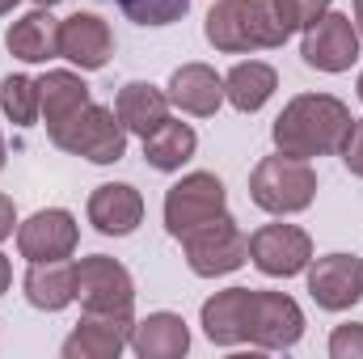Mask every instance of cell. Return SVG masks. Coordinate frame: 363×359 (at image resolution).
<instances>
[{"label":"cell","instance_id":"obj_2","mask_svg":"<svg viewBox=\"0 0 363 359\" xmlns=\"http://www.w3.org/2000/svg\"><path fill=\"white\" fill-rule=\"evenodd\" d=\"M351 123H355V114H351V106L342 97H334V93H300L279 110L271 140L283 157H300V161L334 157V153H342V140H347Z\"/></svg>","mask_w":363,"mask_h":359},{"label":"cell","instance_id":"obj_11","mask_svg":"<svg viewBox=\"0 0 363 359\" xmlns=\"http://www.w3.org/2000/svg\"><path fill=\"white\" fill-rule=\"evenodd\" d=\"M250 263L271 279L304 275L313 263V237L300 224H262L250 237Z\"/></svg>","mask_w":363,"mask_h":359},{"label":"cell","instance_id":"obj_24","mask_svg":"<svg viewBox=\"0 0 363 359\" xmlns=\"http://www.w3.org/2000/svg\"><path fill=\"white\" fill-rule=\"evenodd\" d=\"M194 153H199V136L182 118H165L152 136H144V161L157 174H178Z\"/></svg>","mask_w":363,"mask_h":359},{"label":"cell","instance_id":"obj_26","mask_svg":"<svg viewBox=\"0 0 363 359\" xmlns=\"http://www.w3.org/2000/svg\"><path fill=\"white\" fill-rule=\"evenodd\" d=\"M135 26H174L190 13V0H110Z\"/></svg>","mask_w":363,"mask_h":359},{"label":"cell","instance_id":"obj_1","mask_svg":"<svg viewBox=\"0 0 363 359\" xmlns=\"http://www.w3.org/2000/svg\"><path fill=\"white\" fill-rule=\"evenodd\" d=\"M304 30L296 0H216L203 21V38L224 55L274 51Z\"/></svg>","mask_w":363,"mask_h":359},{"label":"cell","instance_id":"obj_23","mask_svg":"<svg viewBox=\"0 0 363 359\" xmlns=\"http://www.w3.org/2000/svg\"><path fill=\"white\" fill-rule=\"evenodd\" d=\"M274 89H279V72L267 60H241L224 77V101L241 114H258L274 97Z\"/></svg>","mask_w":363,"mask_h":359},{"label":"cell","instance_id":"obj_16","mask_svg":"<svg viewBox=\"0 0 363 359\" xmlns=\"http://www.w3.org/2000/svg\"><path fill=\"white\" fill-rule=\"evenodd\" d=\"M165 93H169V106H178L182 114L211 118L224 106V77L211 64H182V68H174Z\"/></svg>","mask_w":363,"mask_h":359},{"label":"cell","instance_id":"obj_22","mask_svg":"<svg viewBox=\"0 0 363 359\" xmlns=\"http://www.w3.org/2000/svg\"><path fill=\"white\" fill-rule=\"evenodd\" d=\"M89 101L93 93L85 85V77L72 72V68H47L38 77V106H43V127L47 131L60 127L64 118H72L77 110H85Z\"/></svg>","mask_w":363,"mask_h":359},{"label":"cell","instance_id":"obj_14","mask_svg":"<svg viewBox=\"0 0 363 359\" xmlns=\"http://www.w3.org/2000/svg\"><path fill=\"white\" fill-rule=\"evenodd\" d=\"M60 55L81 72H97L114 55V30L97 13H72L60 21Z\"/></svg>","mask_w":363,"mask_h":359},{"label":"cell","instance_id":"obj_12","mask_svg":"<svg viewBox=\"0 0 363 359\" xmlns=\"http://www.w3.org/2000/svg\"><path fill=\"white\" fill-rule=\"evenodd\" d=\"M308 296L325 313H347L363 300V258L355 254H325L308 263Z\"/></svg>","mask_w":363,"mask_h":359},{"label":"cell","instance_id":"obj_19","mask_svg":"<svg viewBox=\"0 0 363 359\" xmlns=\"http://www.w3.org/2000/svg\"><path fill=\"white\" fill-rule=\"evenodd\" d=\"M131 351L140 359H182L190 351V326L182 313H148L144 321H135L131 330Z\"/></svg>","mask_w":363,"mask_h":359},{"label":"cell","instance_id":"obj_27","mask_svg":"<svg viewBox=\"0 0 363 359\" xmlns=\"http://www.w3.org/2000/svg\"><path fill=\"white\" fill-rule=\"evenodd\" d=\"M330 359H363V326L359 321L334 326V334H330Z\"/></svg>","mask_w":363,"mask_h":359},{"label":"cell","instance_id":"obj_20","mask_svg":"<svg viewBox=\"0 0 363 359\" xmlns=\"http://www.w3.org/2000/svg\"><path fill=\"white\" fill-rule=\"evenodd\" d=\"M21 287H26V300H30L38 313H64V309L77 300V263H68V258L30 263Z\"/></svg>","mask_w":363,"mask_h":359},{"label":"cell","instance_id":"obj_7","mask_svg":"<svg viewBox=\"0 0 363 359\" xmlns=\"http://www.w3.org/2000/svg\"><path fill=\"white\" fill-rule=\"evenodd\" d=\"M359 26L355 17L347 13H334L325 9L313 26H304V38H300V60L325 77H338V72H351V64L359 60Z\"/></svg>","mask_w":363,"mask_h":359},{"label":"cell","instance_id":"obj_35","mask_svg":"<svg viewBox=\"0 0 363 359\" xmlns=\"http://www.w3.org/2000/svg\"><path fill=\"white\" fill-rule=\"evenodd\" d=\"M355 89H359V101H363V72H359V85H355Z\"/></svg>","mask_w":363,"mask_h":359},{"label":"cell","instance_id":"obj_9","mask_svg":"<svg viewBox=\"0 0 363 359\" xmlns=\"http://www.w3.org/2000/svg\"><path fill=\"white\" fill-rule=\"evenodd\" d=\"M77 300L85 313H131L135 279L110 254H89L77 263Z\"/></svg>","mask_w":363,"mask_h":359},{"label":"cell","instance_id":"obj_10","mask_svg":"<svg viewBox=\"0 0 363 359\" xmlns=\"http://www.w3.org/2000/svg\"><path fill=\"white\" fill-rule=\"evenodd\" d=\"M81 241V224L68 207H38L26 224H17V250L26 263L72 258Z\"/></svg>","mask_w":363,"mask_h":359},{"label":"cell","instance_id":"obj_33","mask_svg":"<svg viewBox=\"0 0 363 359\" xmlns=\"http://www.w3.org/2000/svg\"><path fill=\"white\" fill-rule=\"evenodd\" d=\"M4 161H9V153H4V136H0V170H4Z\"/></svg>","mask_w":363,"mask_h":359},{"label":"cell","instance_id":"obj_3","mask_svg":"<svg viewBox=\"0 0 363 359\" xmlns=\"http://www.w3.org/2000/svg\"><path fill=\"white\" fill-rule=\"evenodd\" d=\"M250 199L267 216H296L308 211L317 199V170L300 157H262L250 174Z\"/></svg>","mask_w":363,"mask_h":359},{"label":"cell","instance_id":"obj_21","mask_svg":"<svg viewBox=\"0 0 363 359\" xmlns=\"http://www.w3.org/2000/svg\"><path fill=\"white\" fill-rule=\"evenodd\" d=\"M114 114L127 127V136H152L169 118V93L148 85V81H127L114 97Z\"/></svg>","mask_w":363,"mask_h":359},{"label":"cell","instance_id":"obj_13","mask_svg":"<svg viewBox=\"0 0 363 359\" xmlns=\"http://www.w3.org/2000/svg\"><path fill=\"white\" fill-rule=\"evenodd\" d=\"M135 317L131 313H85L77 330L64 338V359H118L131 347Z\"/></svg>","mask_w":363,"mask_h":359},{"label":"cell","instance_id":"obj_5","mask_svg":"<svg viewBox=\"0 0 363 359\" xmlns=\"http://www.w3.org/2000/svg\"><path fill=\"white\" fill-rule=\"evenodd\" d=\"M182 254L199 279H220L250 263V237L241 233V224L228 211H220L182 237Z\"/></svg>","mask_w":363,"mask_h":359},{"label":"cell","instance_id":"obj_28","mask_svg":"<svg viewBox=\"0 0 363 359\" xmlns=\"http://www.w3.org/2000/svg\"><path fill=\"white\" fill-rule=\"evenodd\" d=\"M342 165L355 174V178H363V118H355L351 123V131H347V140H342Z\"/></svg>","mask_w":363,"mask_h":359},{"label":"cell","instance_id":"obj_4","mask_svg":"<svg viewBox=\"0 0 363 359\" xmlns=\"http://www.w3.org/2000/svg\"><path fill=\"white\" fill-rule=\"evenodd\" d=\"M47 140L93 165H118L127 157V127L118 123V114L110 106H97V101L77 110L72 118H64L60 127H51Z\"/></svg>","mask_w":363,"mask_h":359},{"label":"cell","instance_id":"obj_18","mask_svg":"<svg viewBox=\"0 0 363 359\" xmlns=\"http://www.w3.org/2000/svg\"><path fill=\"white\" fill-rule=\"evenodd\" d=\"M4 47H9V55L21 60V64H47V60L60 55V21L51 17V9L38 4V9H30L21 21L9 26Z\"/></svg>","mask_w":363,"mask_h":359},{"label":"cell","instance_id":"obj_31","mask_svg":"<svg viewBox=\"0 0 363 359\" xmlns=\"http://www.w3.org/2000/svg\"><path fill=\"white\" fill-rule=\"evenodd\" d=\"M17 4H21V0H0V17H4V13H13Z\"/></svg>","mask_w":363,"mask_h":359},{"label":"cell","instance_id":"obj_17","mask_svg":"<svg viewBox=\"0 0 363 359\" xmlns=\"http://www.w3.org/2000/svg\"><path fill=\"white\" fill-rule=\"evenodd\" d=\"M245 317H250V287H224L211 300H203L199 326H203L207 343L237 351V347H245Z\"/></svg>","mask_w":363,"mask_h":359},{"label":"cell","instance_id":"obj_25","mask_svg":"<svg viewBox=\"0 0 363 359\" xmlns=\"http://www.w3.org/2000/svg\"><path fill=\"white\" fill-rule=\"evenodd\" d=\"M0 110H4L9 123H17V127H34V123L43 118V106H38V81H34V77H21V72L4 77V81H0Z\"/></svg>","mask_w":363,"mask_h":359},{"label":"cell","instance_id":"obj_15","mask_svg":"<svg viewBox=\"0 0 363 359\" xmlns=\"http://www.w3.org/2000/svg\"><path fill=\"white\" fill-rule=\"evenodd\" d=\"M85 216L101 237H131L144 224V194L131 182H101L89 194Z\"/></svg>","mask_w":363,"mask_h":359},{"label":"cell","instance_id":"obj_30","mask_svg":"<svg viewBox=\"0 0 363 359\" xmlns=\"http://www.w3.org/2000/svg\"><path fill=\"white\" fill-rule=\"evenodd\" d=\"M9 283H13V263H9V258L0 254V296L9 292Z\"/></svg>","mask_w":363,"mask_h":359},{"label":"cell","instance_id":"obj_29","mask_svg":"<svg viewBox=\"0 0 363 359\" xmlns=\"http://www.w3.org/2000/svg\"><path fill=\"white\" fill-rule=\"evenodd\" d=\"M13 228H17V207H13L9 194H0V241H9Z\"/></svg>","mask_w":363,"mask_h":359},{"label":"cell","instance_id":"obj_34","mask_svg":"<svg viewBox=\"0 0 363 359\" xmlns=\"http://www.w3.org/2000/svg\"><path fill=\"white\" fill-rule=\"evenodd\" d=\"M34 4H43V9H55V4H60V0H34Z\"/></svg>","mask_w":363,"mask_h":359},{"label":"cell","instance_id":"obj_32","mask_svg":"<svg viewBox=\"0 0 363 359\" xmlns=\"http://www.w3.org/2000/svg\"><path fill=\"white\" fill-rule=\"evenodd\" d=\"M355 26H359V34H363V0H355Z\"/></svg>","mask_w":363,"mask_h":359},{"label":"cell","instance_id":"obj_8","mask_svg":"<svg viewBox=\"0 0 363 359\" xmlns=\"http://www.w3.org/2000/svg\"><path fill=\"white\" fill-rule=\"evenodd\" d=\"M165 233L182 241L190 228H199L203 220H211V216H220V211H228V190H224V182L216 178V174H207V170H194V174H186L178 178L169 190H165Z\"/></svg>","mask_w":363,"mask_h":359},{"label":"cell","instance_id":"obj_6","mask_svg":"<svg viewBox=\"0 0 363 359\" xmlns=\"http://www.w3.org/2000/svg\"><path fill=\"white\" fill-rule=\"evenodd\" d=\"M304 338V309L287 292L250 287V317H245V347L262 351H291Z\"/></svg>","mask_w":363,"mask_h":359}]
</instances>
